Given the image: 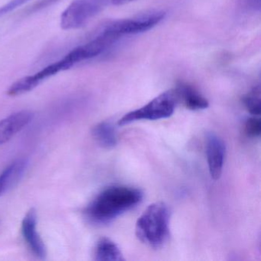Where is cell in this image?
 Instances as JSON below:
<instances>
[{
  "instance_id": "1",
  "label": "cell",
  "mask_w": 261,
  "mask_h": 261,
  "mask_svg": "<svg viewBox=\"0 0 261 261\" xmlns=\"http://www.w3.org/2000/svg\"><path fill=\"white\" fill-rule=\"evenodd\" d=\"M143 192L136 188L114 186L97 195L87 207V217L91 222L105 224L140 204Z\"/></svg>"
},
{
  "instance_id": "2",
  "label": "cell",
  "mask_w": 261,
  "mask_h": 261,
  "mask_svg": "<svg viewBox=\"0 0 261 261\" xmlns=\"http://www.w3.org/2000/svg\"><path fill=\"white\" fill-rule=\"evenodd\" d=\"M169 211L159 201L148 206L136 224V235L143 244L159 248L166 242L169 233Z\"/></svg>"
},
{
  "instance_id": "3",
  "label": "cell",
  "mask_w": 261,
  "mask_h": 261,
  "mask_svg": "<svg viewBox=\"0 0 261 261\" xmlns=\"http://www.w3.org/2000/svg\"><path fill=\"white\" fill-rule=\"evenodd\" d=\"M178 103L175 90L162 93L153 100L135 111L125 114L118 121L119 126H124L138 120H157L171 117Z\"/></svg>"
},
{
  "instance_id": "4",
  "label": "cell",
  "mask_w": 261,
  "mask_h": 261,
  "mask_svg": "<svg viewBox=\"0 0 261 261\" xmlns=\"http://www.w3.org/2000/svg\"><path fill=\"white\" fill-rule=\"evenodd\" d=\"M108 0H74L61 16V27L64 30L82 28L101 9Z\"/></svg>"
},
{
  "instance_id": "5",
  "label": "cell",
  "mask_w": 261,
  "mask_h": 261,
  "mask_svg": "<svg viewBox=\"0 0 261 261\" xmlns=\"http://www.w3.org/2000/svg\"><path fill=\"white\" fill-rule=\"evenodd\" d=\"M166 13L162 11H152L140 15L132 19H122L111 22L105 27L103 32L111 35L117 39L127 35L144 33L158 25Z\"/></svg>"
},
{
  "instance_id": "6",
  "label": "cell",
  "mask_w": 261,
  "mask_h": 261,
  "mask_svg": "<svg viewBox=\"0 0 261 261\" xmlns=\"http://www.w3.org/2000/svg\"><path fill=\"white\" fill-rule=\"evenodd\" d=\"M117 40V38L102 32L97 37L91 42L74 48L71 53H68L64 59L72 67L79 62L100 56Z\"/></svg>"
},
{
  "instance_id": "7",
  "label": "cell",
  "mask_w": 261,
  "mask_h": 261,
  "mask_svg": "<svg viewBox=\"0 0 261 261\" xmlns=\"http://www.w3.org/2000/svg\"><path fill=\"white\" fill-rule=\"evenodd\" d=\"M22 233L27 245L35 256L39 259L46 256V247L37 230V212L31 208L24 217L22 222Z\"/></svg>"
},
{
  "instance_id": "8",
  "label": "cell",
  "mask_w": 261,
  "mask_h": 261,
  "mask_svg": "<svg viewBox=\"0 0 261 261\" xmlns=\"http://www.w3.org/2000/svg\"><path fill=\"white\" fill-rule=\"evenodd\" d=\"M205 151L209 173L212 179L216 181L221 178L222 174L226 153L225 144L218 136L209 134L206 139Z\"/></svg>"
},
{
  "instance_id": "9",
  "label": "cell",
  "mask_w": 261,
  "mask_h": 261,
  "mask_svg": "<svg viewBox=\"0 0 261 261\" xmlns=\"http://www.w3.org/2000/svg\"><path fill=\"white\" fill-rule=\"evenodd\" d=\"M28 166L25 159H18L0 173V196L14 187L23 176Z\"/></svg>"
},
{
  "instance_id": "10",
  "label": "cell",
  "mask_w": 261,
  "mask_h": 261,
  "mask_svg": "<svg viewBox=\"0 0 261 261\" xmlns=\"http://www.w3.org/2000/svg\"><path fill=\"white\" fill-rule=\"evenodd\" d=\"M175 90L178 102H182L187 109L195 111L208 108L209 103L207 99L191 85L180 83Z\"/></svg>"
},
{
  "instance_id": "11",
  "label": "cell",
  "mask_w": 261,
  "mask_h": 261,
  "mask_svg": "<svg viewBox=\"0 0 261 261\" xmlns=\"http://www.w3.org/2000/svg\"><path fill=\"white\" fill-rule=\"evenodd\" d=\"M92 136L97 144L105 149H112L117 144L115 126L108 120L95 125L92 129Z\"/></svg>"
},
{
  "instance_id": "12",
  "label": "cell",
  "mask_w": 261,
  "mask_h": 261,
  "mask_svg": "<svg viewBox=\"0 0 261 261\" xmlns=\"http://www.w3.org/2000/svg\"><path fill=\"white\" fill-rule=\"evenodd\" d=\"M94 259L98 261L124 260L118 246L109 238H100L96 244Z\"/></svg>"
},
{
  "instance_id": "13",
  "label": "cell",
  "mask_w": 261,
  "mask_h": 261,
  "mask_svg": "<svg viewBox=\"0 0 261 261\" xmlns=\"http://www.w3.org/2000/svg\"><path fill=\"white\" fill-rule=\"evenodd\" d=\"M243 103L247 111L253 116H259L261 113L260 88L255 87L243 97Z\"/></svg>"
},
{
  "instance_id": "14",
  "label": "cell",
  "mask_w": 261,
  "mask_h": 261,
  "mask_svg": "<svg viewBox=\"0 0 261 261\" xmlns=\"http://www.w3.org/2000/svg\"><path fill=\"white\" fill-rule=\"evenodd\" d=\"M245 133L252 138L259 137L261 134V120L256 117H250L246 121Z\"/></svg>"
},
{
  "instance_id": "15",
  "label": "cell",
  "mask_w": 261,
  "mask_h": 261,
  "mask_svg": "<svg viewBox=\"0 0 261 261\" xmlns=\"http://www.w3.org/2000/svg\"><path fill=\"white\" fill-rule=\"evenodd\" d=\"M29 1L30 0H10V2L0 7V18L19 8Z\"/></svg>"
},
{
  "instance_id": "16",
  "label": "cell",
  "mask_w": 261,
  "mask_h": 261,
  "mask_svg": "<svg viewBox=\"0 0 261 261\" xmlns=\"http://www.w3.org/2000/svg\"><path fill=\"white\" fill-rule=\"evenodd\" d=\"M134 1L136 0H111V3L115 6H121L134 2Z\"/></svg>"
}]
</instances>
